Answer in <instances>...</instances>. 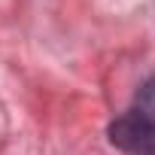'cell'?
<instances>
[{
  "label": "cell",
  "mask_w": 155,
  "mask_h": 155,
  "mask_svg": "<svg viewBox=\"0 0 155 155\" xmlns=\"http://www.w3.org/2000/svg\"><path fill=\"white\" fill-rule=\"evenodd\" d=\"M110 140L128 155H155V131L134 110L110 125Z\"/></svg>",
  "instance_id": "obj_1"
},
{
  "label": "cell",
  "mask_w": 155,
  "mask_h": 155,
  "mask_svg": "<svg viewBox=\"0 0 155 155\" xmlns=\"http://www.w3.org/2000/svg\"><path fill=\"white\" fill-rule=\"evenodd\" d=\"M134 113L155 131V79H149L143 88H140V94H137V107H134Z\"/></svg>",
  "instance_id": "obj_2"
}]
</instances>
